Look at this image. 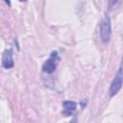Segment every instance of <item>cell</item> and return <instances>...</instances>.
Wrapping results in <instances>:
<instances>
[{
  "mask_svg": "<svg viewBox=\"0 0 123 123\" xmlns=\"http://www.w3.org/2000/svg\"><path fill=\"white\" fill-rule=\"evenodd\" d=\"M111 18L108 14H105L101 21L100 26V37L101 40L103 42H108L111 38Z\"/></svg>",
  "mask_w": 123,
  "mask_h": 123,
  "instance_id": "obj_1",
  "label": "cell"
},
{
  "mask_svg": "<svg viewBox=\"0 0 123 123\" xmlns=\"http://www.w3.org/2000/svg\"><path fill=\"white\" fill-rule=\"evenodd\" d=\"M122 86H123V68L120 67L118 69V71L116 72L115 77L113 78V80L111 84V86H110V89H109L110 96L111 97L114 96L121 89Z\"/></svg>",
  "mask_w": 123,
  "mask_h": 123,
  "instance_id": "obj_2",
  "label": "cell"
},
{
  "mask_svg": "<svg viewBox=\"0 0 123 123\" xmlns=\"http://www.w3.org/2000/svg\"><path fill=\"white\" fill-rule=\"evenodd\" d=\"M57 61H58V54L57 52H53L51 58L46 60V62L42 64V71L47 74L53 73L57 68Z\"/></svg>",
  "mask_w": 123,
  "mask_h": 123,
  "instance_id": "obj_3",
  "label": "cell"
},
{
  "mask_svg": "<svg viewBox=\"0 0 123 123\" xmlns=\"http://www.w3.org/2000/svg\"><path fill=\"white\" fill-rule=\"evenodd\" d=\"M14 62L12 59V52L11 49H7L4 51L3 56H2V66L6 69H10L13 67Z\"/></svg>",
  "mask_w": 123,
  "mask_h": 123,
  "instance_id": "obj_4",
  "label": "cell"
},
{
  "mask_svg": "<svg viewBox=\"0 0 123 123\" xmlns=\"http://www.w3.org/2000/svg\"><path fill=\"white\" fill-rule=\"evenodd\" d=\"M62 106H63L62 114L64 116H69L75 111V110L77 108V103L74 102V101H69L68 100V101H64L62 103Z\"/></svg>",
  "mask_w": 123,
  "mask_h": 123,
  "instance_id": "obj_5",
  "label": "cell"
}]
</instances>
